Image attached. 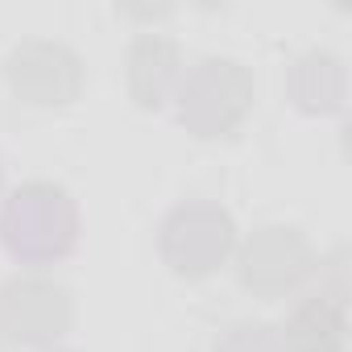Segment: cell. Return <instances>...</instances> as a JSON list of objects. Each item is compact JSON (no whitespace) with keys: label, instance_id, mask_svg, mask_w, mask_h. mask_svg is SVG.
Masks as SVG:
<instances>
[{"label":"cell","instance_id":"1","mask_svg":"<svg viewBox=\"0 0 352 352\" xmlns=\"http://www.w3.org/2000/svg\"><path fill=\"white\" fill-rule=\"evenodd\" d=\"M79 232L75 204L54 183H25L9 195L5 216H0V236L9 253L21 261H54L71 253Z\"/></svg>","mask_w":352,"mask_h":352},{"label":"cell","instance_id":"2","mask_svg":"<svg viewBox=\"0 0 352 352\" xmlns=\"http://www.w3.org/2000/svg\"><path fill=\"white\" fill-rule=\"evenodd\" d=\"M253 100L249 71L232 58H199L179 91V116L191 133L199 137H220L228 133Z\"/></svg>","mask_w":352,"mask_h":352},{"label":"cell","instance_id":"3","mask_svg":"<svg viewBox=\"0 0 352 352\" xmlns=\"http://www.w3.org/2000/svg\"><path fill=\"white\" fill-rule=\"evenodd\" d=\"M232 249V220L216 204H183L162 224V257L174 274L204 278Z\"/></svg>","mask_w":352,"mask_h":352},{"label":"cell","instance_id":"4","mask_svg":"<svg viewBox=\"0 0 352 352\" xmlns=\"http://www.w3.org/2000/svg\"><path fill=\"white\" fill-rule=\"evenodd\" d=\"M71 327V298L50 278H13L0 286V331L5 340L46 344Z\"/></svg>","mask_w":352,"mask_h":352},{"label":"cell","instance_id":"5","mask_svg":"<svg viewBox=\"0 0 352 352\" xmlns=\"http://www.w3.org/2000/svg\"><path fill=\"white\" fill-rule=\"evenodd\" d=\"M9 83L30 104H67L79 96L83 63L63 42H21L9 54Z\"/></svg>","mask_w":352,"mask_h":352},{"label":"cell","instance_id":"6","mask_svg":"<svg viewBox=\"0 0 352 352\" xmlns=\"http://www.w3.org/2000/svg\"><path fill=\"white\" fill-rule=\"evenodd\" d=\"M311 270V249L294 228H261L241 253V282L257 294H282Z\"/></svg>","mask_w":352,"mask_h":352},{"label":"cell","instance_id":"7","mask_svg":"<svg viewBox=\"0 0 352 352\" xmlns=\"http://www.w3.org/2000/svg\"><path fill=\"white\" fill-rule=\"evenodd\" d=\"M179 83V46L162 34H141L129 50V91L141 108H157Z\"/></svg>","mask_w":352,"mask_h":352},{"label":"cell","instance_id":"8","mask_svg":"<svg viewBox=\"0 0 352 352\" xmlns=\"http://www.w3.org/2000/svg\"><path fill=\"white\" fill-rule=\"evenodd\" d=\"M282 344H290L294 352H336L344 344V298L340 294L307 298L290 315Z\"/></svg>","mask_w":352,"mask_h":352},{"label":"cell","instance_id":"9","mask_svg":"<svg viewBox=\"0 0 352 352\" xmlns=\"http://www.w3.org/2000/svg\"><path fill=\"white\" fill-rule=\"evenodd\" d=\"M290 91L302 108H331L344 91V79H340V63L331 54H302L290 71Z\"/></svg>","mask_w":352,"mask_h":352},{"label":"cell","instance_id":"10","mask_svg":"<svg viewBox=\"0 0 352 352\" xmlns=\"http://www.w3.org/2000/svg\"><path fill=\"white\" fill-rule=\"evenodd\" d=\"M216 352H286V344L265 323H236V327L224 331V340L216 344Z\"/></svg>","mask_w":352,"mask_h":352},{"label":"cell","instance_id":"11","mask_svg":"<svg viewBox=\"0 0 352 352\" xmlns=\"http://www.w3.org/2000/svg\"><path fill=\"white\" fill-rule=\"evenodd\" d=\"M5 344H9V340H5V331H0V352H5Z\"/></svg>","mask_w":352,"mask_h":352},{"label":"cell","instance_id":"12","mask_svg":"<svg viewBox=\"0 0 352 352\" xmlns=\"http://www.w3.org/2000/svg\"><path fill=\"white\" fill-rule=\"evenodd\" d=\"M54 352H58V348H54Z\"/></svg>","mask_w":352,"mask_h":352}]
</instances>
